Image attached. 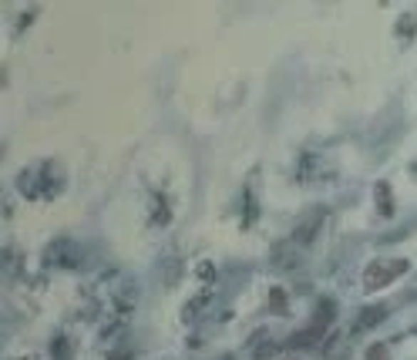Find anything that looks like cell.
<instances>
[{
  "label": "cell",
  "mask_w": 417,
  "mask_h": 360,
  "mask_svg": "<svg viewBox=\"0 0 417 360\" xmlns=\"http://www.w3.org/2000/svg\"><path fill=\"white\" fill-rule=\"evenodd\" d=\"M411 269V263L407 259H374V263L367 266V277H364V287H367V293H374V289H383L391 287L393 279H401Z\"/></svg>",
  "instance_id": "obj_1"
},
{
  "label": "cell",
  "mask_w": 417,
  "mask_h": 360,
  "mask_svg": "<svg viewBox=\"0 0 417 360\" xmlns=\"http://www.w3.org/2000/svg\"><path fill=\"white\" fill-rule=\"evenodd\" d=\"M377 205H381V216H383V219H391V216H393L391 185H387V182H377Z\"/></svg>",
  "instance_id": "obj_5"
},
{
  "label": "cell",
  "mask_w": 417,
  "mask_h": 360,
  "mask_svg": "<svg viewBox=\"0 0 417 360\" xmlns=\"http://www.w3.org/2000/svg\"><path fill=\"white\" fill-rule=\"evenodd\" d=\"M411 172H414V175H417V162H414V168H411Z\"/></svg>",
  "instance_id": "obj_15"
},
{
  "label": "cell",
  "mask_w": 417,
  "mask_h": 360,
  "mask_svg": "<svg viewBox=\"0 0 417 360\" xmlns=\"http://www.w3.org/2000/svg\"><path fill=\"white\" fill-rule=\"evenodd\" d=\"M367 360H391V354H387L383 344H374V347L367 350Z\"/></svg>",
  "instance_id": "obj_11"
},
{
  "label": "cell",
  "mask_w": 417,
  "mask_h": 360,
  "mask_svg": "<svg viewBox=\"0 0 417 360\" xmlns=\"http://www.w3.org/2000/svg\"><path fill=\"white\" fill-rule=\"evenodd\" d=\"M316 172V155H303V165H299V179L307 182Z\"/></svg>",
  "instance_id": "obj_10"
},
{
  "label": "cell",
  "mask_w": 417,
  "mask_h": 360,
  "mask_svg": "<svg viewBox=\"0 0 417 360\" xmlns=\"http://www.w3.org/2000/svg\"><path fill=\"white\" fill-rule=\"evenodd\" d=\"M222 360H236V357H222Z\"/></svg>",
  "instance_id": "obj_16"
},
{
  "label": "cell",
  "mask_w": 417,
  "mask_h": 360,
  "mask_svg": "<svg viewBox=\"0 0 417 360\" xmlns=\"http://www.w3.org/2000/svg\"><path fill=\"white\" fill-rule=\"evenodd\" d=\"M108 360H131V354H125V350H118V354H111Z\"/></svg>",
  "instance_id": "obj_14"
},
{
  "label": "cell",
  "mask_w": 417,
  "mask_h": 360,
  "mask_svg": "<svg viewBox=\"0 0 417 360\" xmlns=\"http://www.w3.org/2000/svg\"><path fill=\"white\" fill-rule=\"evenodd\" d=\"M51 360H71V344H68L64 334H58L51 340Z\"/></svg>",
  "instance_id": "obj_6"
},
{
  "label": "cell",
  "mask_w": 417,
  "mask_h": 360,
  "mask_svg": "<svg viewBox=\"0 0 417 360\" xmlns=\"http://www.w3.org/2000/svg\"><path fill=\"white\" fill-rule=\"evenodd\" d=\"M269 310H273V313H287L289 310V307H287V289L276 287L273 293H269Z\"/></svg>",
  "instance_id": "obj_8"
},
{
  "label": "cell",
  "mask_w": 417,
  "mask_h": 360,
  "mask_svg": "<svg viewBox=\"0 0 417 360\" xmlns=\"http://www.w3.org/2000/svg\"><path fill=\"white\" fill-rule=\"evenodd\" d=\"M44 263L58 266V269H78L81 266V250L71 240H58V242H51V250L44 252Z\"/></svg>",
  "instance_id": "obj_2"
},
{
  "label": "cell",
  "mask_w": 417,
  "mask_h": 360,
  "mask_svg": "<svg viewBox=\"0 0 417 360\" xmlns=\"http://www.w3.org/2000/svg\"><path fill=\"white\" fill-rule=\"evenodd\" d=\"M212 273H215V269H212V263H199V277H202V279H209V277H212Z\"/></svg>",
  "instance_id": "obj_13"
},
{
  "label": "cell",
  "mask_w": 417,
  "mask_h": 360,
  "mask_svg": "<svg viewBox=\"0 0 417 360\" xmlns=\"http://www.w3.org/2000/svg\"><path fill=\"white\" fill-rule=\"evenodd\" d=\"M256 222V199H252V192H246V226H252Z\"/></svg>",
  "instance_id": "obj_12"
},
{
  "label": "cell",
  "mask_w": 417,
  "mask_h": 360,
  "mask_svg": "<svg viewBox=\"0 0 417 360\" xmlns=\"http://www.w3.org/2000/svg\"><path fill=\"white\" fill-rule=\"evenodd\" d=\"M152 222H155V226H165L168 222V205L162 195H152Z\"/></svg>",
  "instance_id": "obj_7"
},
{
  "label": "cell",
  "mask_w": 417,
  "mask_h": 360,
  "mask_svg": "<svg viewBox=\"0 0 417 360\" xmlns=\"http://www.w3.org/2000/svg\"><path fill=\"white\" fill-rule=\"evenodd\" d=\"M387 307H367V310H360V317H357V324H354V334H367L370 326H377L387 317Z\"/></svg>",
  "instance_id": "obj_4"
},
{
  "label": "cell",
  "mask_w": 417,
  "mask_h": 360,
  "mask_svg": "<svg viewBox=\"0 0 417 360\" xmlns=\"http://www.w3.org/2000/svg\"><path fill=\"white\" fill-rule=\"evenodd\" d=\"M414 27H417V17H414V14H407V17H401V21H397V34L404 37V41H411V37H414Z\"/></svg>",
  "instance_id": "obj_9"
},
{
  "label": "cell",
  "mask_w": 417,
  "mask_h": 360,
  "mask_svg": "<svg viewBox=\"0 0 417 360\" xmlns=\"http://www.w3.org/2000/svg\"><path fill=\"white\" fill-rule=\"evenodd\" d=\"M323 219H326V209H310L307 212V219L297 226V232H293V246H299V250H307V246H313V240H316V232H320Z\"/></svg>",
  "instance_id": "obj_3"
}]
</instances>
